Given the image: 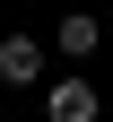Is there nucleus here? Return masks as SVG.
<instances>
[{"label": "nucleus", "instance_id": "7ed1b4c3", "mask_svg": "<svg viewBox=\"0 0 113 122\" xmlns=\"http://www.w3.org/2000/svg\"><path fill=\"white\" fill-rule=\"evenodd\" d=\"M52 44H61V52H70V61H87L96 44H104V26H96L87 9H70V18H61V35H52Z\"/></svg>", "mask_w": 113, "mask_h": 122}, {"label": "nucleus", "instance_id": "f257e3e1", "mask_svg": "<svg viewBox=\"0 0 113 122\" xmlns=\"http://www.w3.org/2000/svg\"><path fill=\"white\" fill-rule=\"evenodd\" d=\"M44 113H52V122H96L104 96H96L87 79H52V87H44Z\"/></svg>", "mask_w": 113, "mask_h": 122}, {"label": "nucleus", "instance_id": "f03ea898", "mask_svg": "<svg viewBox=\"0 0 113 122\" xmlns=\"http://www.w3.org/2000/svg\"><path fill=\"white\" fill-rule=\"evenodd\" d=\"M35 79H44V44L9 35V44H0V87H35Z\"/></svg>", "mask_w": 113, "mask_h": 122}]
</instances>
